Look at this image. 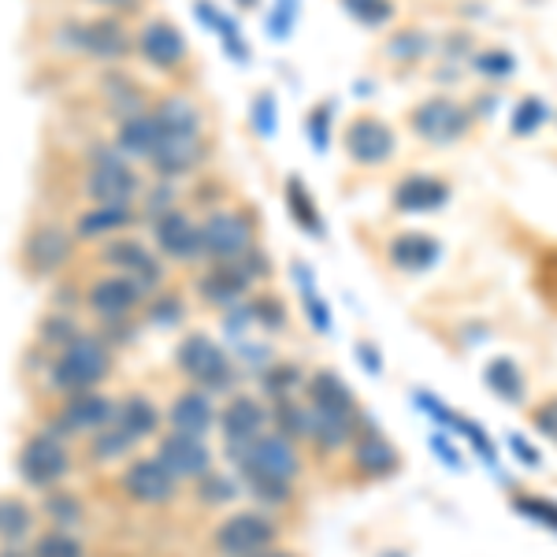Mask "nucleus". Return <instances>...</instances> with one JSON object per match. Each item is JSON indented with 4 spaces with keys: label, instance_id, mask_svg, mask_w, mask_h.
Masks as SVG:
<instances>
[{
    "label": "nucleus",
    "instance_id": "nucleus-21",
    "mask_svg": "<svg viewBox=\"0 0 557 557\" xmlns=\"http://www.w3.org/2000/svg\"><path fill=\"white\" fill-rule=\"evenodd\" d=\"M268 424H272V409L253 394H235L220 412V428L227 443H253L257 435H264Z\"/></svg>",
    "mask_w": 557,
    "mask_h": 557
},
{
    "label": "nucleus",
    "instance_id": "nucleus-39",
    "mask_svg": "<svg viewBox=\"0 0 557 557\" xmlns=\"http://www.w3.org/2000/svg\"><path fill=\"white\" fill-rule=\"evenodd\" d=\"M535 294L543 298L550 309H557V246H546L535 257V275H532Z\"/></svg>",
    "mask_w": 557,
    "mask_h": 557
},
{
    "label": "nucleus",
    "instance_id": "nucleus-31",
    "mask_svg": "<svg viewBox=\"0 0 557 557\" xmlns=\"http://www.w3.org/2000/svg\"><path fill=\"white\" fill-rule=\"evenodd\" d=\"M101 94H104V101L112 104V112L120 115V120H131V115H138V112H146V89H141L134 78L127 75V71H108L104 75V83H101Z\"/></svg>",
    "mask_w": 557,
    "mask_h": 557
},
{
    "label": "nucleus",
    "instance_id": "nucleus-37",
    "mask_svg": "<svg viewBox=\"0 0 557 557\" xmlns=\"http://www.w3.org/2000/svg\"><path fill=\"white\" fill-rule=\"evenodd\" d=\"M268 372H260V386L268 394V406L283 398H294L301 386V368L298 364H264Z\"/></svg>",
    "mask_w": 557,
    "mask_h": 557
},
{
    "label": "nucleus",
    "instance_id": "nucleus-26",
    "mask_svg": "<svg viewBox=\"0 0 557 557\" xmlns=\"http://www.w3.org/2000/svg\"><path fill=\"white\" fill-rule=\"evenodd\" d=\"M305 398H309V406L312 409H320V412H335V417H357V398H354V391L338 380L335 372H317L309 383H305Z\"/></svg>",
    "mask_w": 557,
    "mask_h": 557
},
{
    "label": "nucleus",
    "instance_id": "nucleus-9",
    "mask_svg": "<svg viewBox=\"0 0 557 557\" xmlns=\"http://www.w3.org/2000/svg\"><path fill=\"white\" fill-rule=\"evenodd\" d=\"M343 146H346V157L354 160L357 168H383L386 160L398 152V134H394L391 123L380 120V115L361 112L349 120Z\"/></svg>",
    "mask_w": 557,
    "mask_h": 557
},
{
    "label": "nucleus",
    "instance_id": "nucleus-24",
    "mask_svg": "<svg viewBox=\"0 0 557 557\" xmlns=\"http://www.w3.org/2000/svg\"><path fill=\"white\" fill-rule=\"evenodd\" d=\"M450 201V183L435 175H406L391 194V205L398 212H435Z\"/></svg>",
    "mask_w": 557,
    "mask_h": 557
},
{
    "label": "nucleus",
    "instance_id": "nucleus-35",
    "mask_svg": "<svg viewBox=\"0 0 557 557\" xmlns=\"http://www.w3.org/2000/svg\"><path fill=\"white\" fill-rule=\"evenodd\" d=\"M83 335V323L71 317V309H52L45 312L41 323H38V346L52 349V354H60L67 343H75V338Z\"/></svg>",
    "mask_w": 557,
    "mask_h": 557
},
{
    "label": "nucleus",
    "instance_id": "nucleus-59",
    "mask_svg": "<svg viewBox=\"0 0 557 557\" xmlns=\"http://www.w3.org/2000/svg\"><path fill=\"white\" fill-rule=\"evenodd\" d=\"M242 4H249V8H253V4H257V0H242Z\"/></svg>",
    "mask_w": 557,
    "mask_h": 557
},
{
    "label": "nucleus",
    "instance_id": "nucleus-3",
    "mask_svg": "<svg viewBox=\"0 0 557 557\" xmlns=\"http://www.w3.org/2000/svg\"><path fill=\"white\" fill-rule=\"evenodd\" d=\"M283 539V528L264 509H238V513L223 517L212 532V550L220 557H249L260 550H272Z\"/></svg>",
    "mask_w": 557,
    "mask_h": 557
},
{
    "label": "nucleus",
    "instance_id": "nucleus-8",
    "mask_svg": "<svg viewBox=\"0 0 557 557\" xmlns=\"http://www.w3.org/2000/svg\"><path fill=\"white\" fill-rule=\"evenodd\" d=\"M71 472V454L64 438L52 431H38L20 446V475L26 487L34 491H52L60 480Z\"/></svg>",
    "mask_w": 557,
    "mask_h": 557
},
{
    "label": "nucleus",
    "instance_id": "nucleus-36",
    "mask_svg": "<svg viewBox=\"0 0 557 557\" xmlns=\"http://www.w3.org/2000/svg\"><path fill=\"white\" fill-rule=\"evenodd\" d=\"M34 528V509L15 494H0V546L4 543H26Z\"/></svg>",
    "mask_w": 557,
    "mask_h": 557
},
{
    "label": "nucleus",
    "instance_id": "nucleus-34",
    "mask_svg": "<svg viewBox=\"0 0 557 557\" xmlns=\"http://www.w3.org/2000/svg\"><path fill=\"white\" fill-rule=\"evenodd\" d=\"M272 424L278 435L294 438V443H309V431H312V406H301L298 398H283L272 401Z\"/></svg>",
    "mask_w": 557,
    "mask_h": 557
},
{
    "label": "nucleus",
    "instance_id": "nucleus-12",
    "mask_svg": "<svg viewBox=\"0 0 557 557\" xmlns=\"http://www.w3.org/2000/svg\"><path fill=\"white\" fill-rule=\"evenodd\" d=\"M101 264L108 272L131 275L146 294H157L160 286H164V264H160L157 253L138 238H112L101 249Z\"/></svg>",
    "mask_w": 557,
    "mask_h": 557
},
{
    "label": "nucleus",
    "instance_id": "nucleus-38",
    "mask_svg": "<svg viewBox=\"0 0 557 557\" xmlns=\"http://www.w3.org/2000/svg\"><path fill=\"white\" fill-rule=\"evenodd\" d=\"M131 438L123 435L120 428L108 420V424L97 431V435H89V450H94V461H101V465H108V461H120V457H127L131 454Z\"/></svg>",
    "mask_w": 557,
    "mask_h": 557
},
{
    "label": "nucleus",
    "instance_id": "nucleus-46",
    "mask_svg": "<svg viewBox=\"0 0 557 557\" xmlns=\"http://www.w3.org/2000/svg\"><path fill=\"white\" fill-rule=\"evenodd\" d=\"M546 123V101L543 97H524V101L517 104V112H513V134L517 138H528V134H535L539 127Z\"/></svg>",
    "mask_w": 557,
    "mask_h": 557
},
{
    "label": "nucleus",
    "instance_id": "nucleus-58",
    "mask_svg": "<svg viewBox=\"0 0 557 557\" xmlns=\"http://www.w3.org/2000/svg\"><path fill=\"white\" fill-rule=\"evenodd\" d=\"M249 557H298L290 550H278V546H272V550H260V554H249Z\"/></svg>",
    "mask_w": 557,
    "mask_h": 557
},
{
    "label": "nucleus",
    "instance_id": "nucleus-11",
    "mask_svg": "<svg viewBox=\"0 0 557 557\" xmlns=\"http://www.w3.org/2000/svg\"><path fill=\"white\" fill-rule=\"evenodd\" d=\"M164 131V127H160ZM209 157V141L205 134H160L157 149L149 152L146 164L152 168V175L164 178V183H178V178L194 175L197 168Z\"/></svg>",
    "mask_w": 557,
    "mask_h": 557
},
{
    "label": "nucleus",
    "instance_id": "nucleus-30",
    "mask_svg": "<svg viewBox=\"0 0 557 557\" xmlns=\"http://www.w3.org/2000/svg\"><path fill=\"white\" fill-rule=\"evenodd\" d=\"M160 123H157V115L149 112H138V115H131V120H120V134H115V146H120L127 157H138V160H149V152L157 149V141H160Z\"/></svg>",
    "mask_w": 557,
    "mask_h": 557
},
{
    "label": "nucleus",
    "instance_id": "nucleus-29",
    "mask_svg": "<svg viewBox=\"0 0 557 557\" xmlns=\"http://www.w3.org/2000/svg\"><path fill=\"white\" fill-rule=\"evenodd\" d=\"M357 420H361V412H357V417H335V412H320V409H312V431H309V443L317 446L320 454H335V450H343V446L354 443V435H357Z\"/></svg>",
    "mask_w": 557,
    "mask_h": 557
},
{
    "label": "nucleus",
    "instance_id": "nucleus-28",
    "mask_svg": "<svg viewBox=\"0 0 557 557\" xmlns=\"http://www.w3.org/2000/svg\"><path fill=\"white\" fill-rule=\"evenodd\" d=\"M157 115V123L168 134H205V112L197 108L194 97L186 94H168L149 108Z\"/></svg>",
    "mask_w": 557,
    "mask_h": 557
},
{
    "label": "nucleus",
    "instance_id": "nucleus-43",
    "mask_svg": "<svg viewBox=\"0 0 557 557\" xmlns=\"http://www.w3.org/2000/svg\"><path fill=\"white\" fill-rule=\"evenodd\" d=\"M30 557H86V550L75 535H67L64 528H57V532L41 535L38 543L30 546Z\"/></svg>",
    "mask_w": 557,
    "mask_h": 557
},
{
    "label": "nucleus",
    "instance_id": "nucleus-1",
    "mask_svg": "<svg viewBox=\"0 0 557 557\" xmlns=\"http://www.w3.org/2000/svg\"><path fill=\"white\" fill-rule=\"evenodd\" d=\"M89 168L83 178V194L94 205H134L141 197V175L134 172L131 157L115 141H101L86 152Z\"/></svg>",
    "mask_w": 557,
    "mask_h": 557
},
{
    "label": "nucleus",
    "instance_id": "nucleus-41",
    "mask_svg": "<svg viewBox=\"0 0 557 557\" xmlns=\"http://www.w3.org/2000/svg\"><path fill=\"white\" fill-rule=\"evenodd\" d=\"M45 513L57 520L60 528H71V524H78V520L86 517V506H83V498H75L71 491L52 487L49 498H45Z\"/></svg>",
    "mask_w": 557,
    "mask_h": 557
},
{
    "label": "nucleus",
    "instance_id": "nucleus-7",
    "mask_svg": "<svg viewBox=\"0 0 557 557\" xmlns=\"http://www.w3.org/2000/svg\"><path fill=\"white\" fill-rule=\"evenodd\" d=\"M257 246V220L238 209H212L201 220L205 260H238Z\"/></svg>",
    "mask_w": 557,
    "mask_h": 557
},
{
    "label": "nucleus",
    "instance_id": "nucleus-14",
    "mask_svg": "<svg viewBox=\"0 0 557 557\" xmlns=\"http://www.w3.org/2000/svg\"><path fill=\"white\" fill-rule=\"evenodd\" d=\"M349 469L368 483L391 480V475L401 472V450L386 435H380L372 424H364V428H357L354 443H349Z\"/></svg>",
    "mask_w": 557,
    "mask_h": 557
},
{
    "label": "nucleus",
    "instance_id": "nucleus-17",
    "mask_svg": "<svg viewBox=\"0 0 557 557\" xmlns=\"http://www.w3.org/2000/svg\"><path fill=\"white\" fill-rule=\"evenodd\" d=\"M134 49L141 52V60H149V64L160 71L183 67L186 57H190V45H186L183 30L168 20H149L141 26V30L134 34Z\"/></svg>",
    "mask_w": 557,
    "mask_h": 557
},
{
    "label": "nucleus",
    "instance_id": "nucleus-49",
    "mask_svg": "<svg viewBox=\"0 0 557 557\" xmlns=\"http://www.w3.org/2000/svg\"><path fill=\"white\" fill-rule=\"evenodd\" d=\"M149 323H157V327H175L178 320L186 317V305L178 294H157V298L149 301Z\"/></svg>",
    "mask_w": 557,
    "mask_h": 557
},
{
    "label": "nucleus",
    "instance_id": "nucleus-19",
    "mask_svg": "<svg viewBox=\"0 0 557 557\" xmlns=\"http://www.w3.org/2000/svg\"><path fill=\"white\" fill-rule=\"evenodd\" d=\"M23 257L30 272L52 275L75 257V238H71L64 227H57V223H41V227H34L30 235H26Z\"/></svg>",
    "mask_w": 557,
    "mask_h": 557
},
{
    "label": "nucleus",
    "instance_id": "nucleus-5",
    "mask_svg": "<svg viewBox=\"0 0 557 557\" xmlns=\"http://www.w3.org/2000/svg\"><path fill=\"white\" fill-rule=\"evenodd\" d=\"M175 364L197 391L220 394L235 386V372H238L235 361H231V357L223 354V346L212 343L209 335H186L175 349Z\"/></svg>",
    "mask_w": 557,
    "mask_h": 557
},
{
    "label": "nucleus",
    "instance_id": "nucleus-45",
    "mask_svg": "<svg viewBox=\"0 0 557 557\" xmlns=\"http://www.w3.org/2000/svg\"><path fill=\"white\" fill-rule=\"evenodd\" d=\"M249 312H253V323L268 331H283L286 323H290V312H286V301L278 298V294H264V298H257L249 305Z\"/></svg>",
    "mask_w": 557,
    "mask_h": 557
},
{
    "label": "nucleus",
    "instance_id": "nucleus-20",
    "mask_svg": "<svg viewBox=\"0 0 557 557\" xmlns=\"http://www.w3.org/2000/svg\"><path fill=\"white\" fill-rule=\"evenodd\" d=\"M249 290H253V278L246 275V268L238 260H212L209 272L197 278V294L209 305H220V309L246 301Z\"/></svg>",
    "mask_w": 557,
    "mask_h": 557
},
{
    "label": "nucleus",
    "instance_id": "nucleus-40",
    "mask_svg": "<svg viewBox=\"0 0 557 557\" xmlns=\"http://www.w3.org/2000/svg\"><path fill=\"white\" fill-rule=\"evenodd\" d=\"M428 49H431L428 34L417 30V26H409V30H398L391 41H386V57L398 60V64H412V60H420Z\"/></svg>",
    "mask_w": 557,
    "mask_h": 557
},
{
    "label": "nucleus",
    "instance_id": "nucleus-6",
    "mask_svg": "<svg viewBox=\"0 0 557 557\" xmlns=\"http://www.w3.org/2000/svg\"><path fill=\"white\" fill-rule=\"evenodd\" d=\"M57 45L94 60H123L134 52V38L127 34V26L112 20V15H101V20L89 23H64L57 30Z\"/></svg>",
    "mask_w": 557,
    "mask_h": 557
},
{
    "label": "nucleus",
    "instance_id": "nucleus-27",
    "mask_svg": "<svg viewBox=\"0 0 557 557\" xmlns=\"http://www.w3.org/2000/svg\"><path fill=\"white\" fill-rule=\"evenodd\" d=\"M134 223H138L134 205H94V209L78 212L75 235L78 238H112V235H123V231L134 227Z\"/></svg>",
    "mask_w": 557,
    "mask_h": 557
},
{
    "label": "nucleus",
    "instance_id": "nucleus-18",
    "mask_svg": "<svg viewBox=\"0 0 557 557\" xmlns=\"http://www.w3.org/2000/svg\"><path fill=\"white\" fill-rule=\"evenodd\" d=\"M157 457L172 469L178 483L183 480H201L212 469V450L201 435H186V431H168L157 446Z\"/></svg>",
    "mask_w": 557,
    "mask_h": 557
},
{
    "label": "nucleus",
    "instance_id": "nucleus-2",
    "mask_svg": "<svg viewBox=\"0 0 557 557\" xmlns=\"http://www.w3.org/2000/svg\"><path fill=\"white\" fill-rule=\"evenodd\" d=\"M108 375H112V346L101 335H94V331H83L49 364V383L64 394L97 391Z\"/></svg>",
    "mask_w": 557,
    "mask_h": 557
},
{
    "label": "nucleus",
    "instance_id": "nucleus-4",
    "mask_svg": "<svg viewBox=\"0 0 557 557\" xmlns=\"http://www.w3.org/2000/svg\"><path fill=\"white\" fill-rule=\"evenodd\" d=\"M475 112L469 104H461L450 94H435L428 101H420L409 112V127L420 141L428 146H457L461 138H469Z\"/></svg>",
    "mask_w": 557,
    "mask_h": 557
},
{
    "label": "nucleus",
    "instance_id": "nucleus-57",
    "mask_svg": "<svg viewBox=\"0 0 557 557\" xmlns=\"http://www.w3.org/2000/svg\"><path fill=\"white\" fill-rule=\"evenodd\" d=\"M357 354L364 357L368 372H380V357H375V349H372V346H357Z\"/></svg>",
    "mask_w": 557,
    "mask_h": 557
},
{
    "label": "nucleus",
    "instance_id": "nucleus-51",
    "mask_svg": "<svg viewBox=\"0 0 557 557\" xmlns=\"http://www.w3.org/2000/svg\"><path fill=\"white\" fill-rule=\"evenodd\" d=\"M172 209H178L175 183H164V178H160V183L146 194V209H141V212H146V220L152 223L157 215H164V212H172Z\"/></svg>",
    "mask_w": 557,
    "mask_h": 557
},
{
    "label": "nucleus",
    "instance_id": "nucleus-15",
    "mask_svg": "<svg viewBox=\"0 0 557 557\" xmlns=\"http://www.w3.org/2000/svg\"><path fill=\"white\" fill-rule=\"evenodd\" d=\"M152 242L168 260H178V264H197L205 260L201 249V220H194L186 209H172L152 220Z\"/></svg>",
    "mask_w": 557,
    "mask_h": 557
},
{
    "label": "nucleus",
    "instance_id": "nucleus-33",
    "mask_svg": "<svg viewBox=\"0 0 557 557\" xmlns=\"http://www.w3.org/2000/svg\"><path fill=\"white\" fill-rule=\"evenodd\" d=\"M286 209H290L294 223H298V227L305 231V235L323 238V220H320V209H317V201H312L309 186H305L298 175L286 178Z\"/></svg>",
    "mask_w": 557,
    "mask_h": 557
},
{
    "label": "nucleus",
    "instance_id": "nucleus-25",
    "mask_svg": "<svg viewBox=\"0 0 557 557\" xmlns=\"http://www.w3.org/2000/svg\"><path fill=\"white\" fill-rule=\"evenodd\" d=\"M112 424L120 428L131 443H141V438H152L160 431V409L152 406V398H146V394H127L123 401H115Z\"/></svg>",
    "mask_w": 557,
    "mask_h": 557
},
{
    "label": "nucleus",
    "instance_id": "nucleus-16",
    "mask_svg": "<svg viewBox=\"0 0 557 557\" xmlns=\"http://www.w3.org/2000/svg\"><path fill=\"white\" fill-rule=\"evenodd\" d=\"M115 401H108L101 391H78L67 394L64 406H60L57 420L49 424L52 435H97L108 420H112Z\"/></svg>",
    "mask_w": 557,
    "mask_h": 557
},
{
    "label": "nucleus",
    "instance_id": "nucleus-52",
    "mask_svg": "<svg viewBox=\"0 0 557 557\" xmlns=\"http://www.w3.org/2000/svg\"><path fill=\"white\" fill-rule=\"evenodd\" d=\"M278 127V112H275V97L272 94H257L253 101V131L260 138H272Z\"/></svg>",
    "mask_w": 557,
    "mask_h": 557
},
{
    "label": "nucleus",
    "instance_id": "nucleus-55",
    "mask_svg": "<svg viewBox=\"0 0 557 557\" xmlns=\"http://www.w3.org/2000/svg\"><path fill=\"white\" fill-rule=\"evenodd\" d=\"M305 312H309V320L317 323V331H327L331 327V317L323 312V301L312 290H305Z\"/></svg>",
    "mask_w": 557,
    "mask_h": 557
},
{
    "label": "nucleus",
    "instance_id": "nucleus-56",
    "mask_svg": "<svg viewBox=\"0 0 557 557\" xmlns=\"http://www.w3.org/2000/svg\"><path fill=\"white\" fill-rule=\"evenodd\" d=\"M89 4L97 8H112V12H127V8H134L138 0H89Z\"/></svg>",
    "mask_w": 557,
    "mask_h": 557
},
{
    "label": "nucleus",
    "instance_id": "nucleus-22",
    "mask_svg": "<svg viewBox=\"0 0 557 557\" xmlns=\"http://www.w3.org/2000/svg\"><path fill=\"white\" fill-rule=\"evenodd\" d=\"M438 257H443V242L435 235H424V231H401V235L386 242V260L406 275L428 272Z\"/></svg>",
    "mask_w": 557,
    "mask_h": 557
},
{
    "label": "nucleus",
    "instance_id": "nucleus-10",
    "mask_svg": "<svg viewBox=\"0 0 557 557\" xmlns=\"http://www.w3.org/2000/svg\"><path fill=\"white\" fill-rule=\"evenodd\" d=\"M83 301L101 323H112V320H131L138 312V305L146 301V290L131 275L104 272L83 290Z\"/></svg>",
    "mask_w": 557,
    "mask_h": 557
},
{
    "label": "nucleus",
    "instance_id": "nucleus-23",
    "mask_svg": "<svg viewBox=\"0 0 557 557\" xmlns=\"http://www.w3.org/2000/svg\"><path fill=\"white\" fill-rule=\"evenodd\" d=\"M215 420H220V412H215L212 394L197 391V386L175 394L172 409H168V424H172V431H186V435H201L205 438L215 428Z\"/></svg>",
    "mask_w": 557,
    "mask_h": 557
},
{
    "label": "nucleus",
    "instance_id": "nucleus-13",
    "mask_svg": "<svg viewBox=\"0 0 557 557\" xmlns=\"http://www.w3.org/2000/svg\"><path fill=\"white\" fill-rule=\"evenodd\" d=\"M120 491L138 506H168L178 494V480L160 457H134L120 475Z\"/></svg>",
    "mask_w": 557,
    "mask_h": 557
},
{
    "label": "nucleus",
    "instance_id": "nucleus-42",
    "mask_svg": "<svg viewBox=\"0 0 557 557\" xmlns=\"http://www.w3.org/2000/svg\"><path fill=\"white\" fill-rule=\"evenodd\" d=\"M472 67H475V75L494 78V83H506V78H513L517 60L509 57L506 49H483V52H475V57H472Z\"/></svg>",
    "mask_w": 557,
    "mask_h": 557
},
{
    "label": "nucleus",
    "instance_id": "nucleus-44",
    "mask_svg": "<svg viewBox=\"0 0 557 557\" xmlns=\"http://www.w3.org/2000/svg\"><path fill=\"white\" fill-rule=\"evenodd\" d=\"M235 494H238V483L231 480V475H220L209 469L197 480V498H201L205 506H223V502H231Z\"/></svg>",
    "mask_w": 557,
    "mask_h": 557
},
{
    "label": "nucleus",
    "instance_id": "nucleus-48",
    "mask_svg": "<svg viewBox=\"0 0 557 557\" xmlns=\"http://www.w3.org/2000/svg\"><path fill=\"white\" fill-rule=\"evenodd\" d=\"M509 502H513L517 513L532 517V520H539V524H546V528H554V532H557V502L543 498V494H513Z\"/></svg>",
    "mask_w": 557,
    "mask_h": 557
},
{
    "label": "nucleus",
    "instance_id": "nucleus-47",
    "mask_svg": "<svg viewBox=\"0 0 557 557\" xmlns=\"http://www.w3.org/2000/svg\"><path fill=\"white\" fill-rule=\"evenodd\" d=\"M343 8L364 26H383L394 20V0H343Z\"/></svg>",
    "mask_w": 557,
    "mask_h": 557
},
{
    "label": "nucleus",
    "instance_id": "nucleus-32",
    "mask_svg": "<svg viewBox=\"0 0 557 557\" xmlns=\"http://www.w3.org/2000/svg\"><path fill=\"white\" fill-rule=\"evenodd\" d=\"M483 383H487L502 401H509V406H524L528 380L513 357H494V361L483 368Z\"/></svg>",
    "mask_w": 557,
    "mask_h": 557
},
{
    "label": "nucleus",
    "instance_id": "nucleus-50",
    "mask_svg": "<svg viewBox=\"0 0 557 557\" xmlns=\"http://www.w3.org/2000/svg\"><path fill=\"white\" fill-rule=\"evenodd\" d=\"M528 424L557 446V394H546L543 401H535V406L528 409Z\"/></svg>",
    "mask_w": 557,
    "mask_h": 557
},
{
    "label": "nucleus",
    "instance_id": "nucleus-53",
    "mask_svg": "<svg viewBox=\"0 0 557 557\" xmlns=\"http://www.w3.org/2000/svg\"><path fill=\"white\" fill-rule=\"evenodd\" d=\"M309 141H312V149L317 152H323L327 149V141H331V104H317L309 112Z\"/></svg>",
    "mask_w": 557,
    "mask_h": 557
},
{
    "label": "nucleus",
    "instance_id": "nucleus-54",
    "mask_svg": "<svg viewBox=\"0 0 557 557\" xmlns=\"http://www.w3.org/2000/svg\"><path fill=\"white\" fill-rule=\"evenodd\" d=\"M294 0H278V8L268 12V30L275 34V38H286L290 34V23H294Z\"/></svg>",
    "mask_w": 557,
    "mask_h": 557
}]
</instances>
